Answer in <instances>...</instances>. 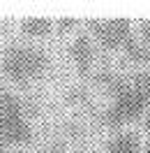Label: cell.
<instances>
[{
    "instance_id": "cell-12",
    "label": "cell",
    "mask_w": 150,
    "mask_h": 153,
    "mask_svg": "<svg viewBox=\"0 0 150 153\" xmlns=\"http://www.w3.org/2000/svg\"><path fill=\"white\" fill-rule=\"evenodd\" d=\"M143 130H146V132H150V111L143 116Z\"/></svg>"
},
{
    "instance_id": "cell-11",
    "label": "cell",
    "mask_w": 150,
    "mask_h": 153,
    "mask_svg": "<svg viewBox=\"0 0 150 153\" xmlns=\"http://www.w3.org/2000/svg\"><path fill=\"white\" fill-rule=\"evenodd\" d=\"M5 153H58V146H49L44 151H28V149H10Z\"/></svg>"
},
{
    "instance_id": "cell-7",
    "label": "cell",
    "mask_w": 150,
    "mask_h": 153,
    "mask_svg": "<svg viewBox=\"0 0 150 153\" xmlns=\"http://www.w3.org/2000/svg\"><path fill=\"white\" fill-rule=\"evenodd\" d=\"M19 30L28 37H51L56 30V21L46 19V16H32V19L21 21Z\"/></svg>"
},
{
    "instance_id": "cell-10",
    "label": "cell",
    "mask_w": 150,
    "mask_h": 153,
    "mask_svg": "<svg viewBox=\"0 0 150 153\" xmlns=\"http://www.w3.org/2000/svg\"><path fill=\"white\" fill-rule=\"evenodd\" d=\"M79 21L76 19H60V21H56V30L60 33V35H65V33H72V30H79Z\"/></svg>"
},
{
    "instance_id": "cell-9",
    "label": "cell",
    "mask_w": 150,
    "mask_h": 153,
    "mask_svg": "<svg viewBox=\"0 0 150 153\" xmlns=\"http://www.w3.org/2000/svg\"><path fill=\"white\" fill-rule=\"evenodd\" d=\"M134 33H136V39L143 42V44H150V21H139L134 26Z\"/></svg>"
},
{
    "instance_id": "cell-5",
    "label": "cell",
    "mask_w": 150,
    "mask_h": 153,
    "mask_svg": "<svg viewBox=\"0 0 150 153\" xmlns=\"http://www.w3.org/2000/svg\"><path fill=\"white\" fill-rule=\"evenodd\" d=\"M67 53L72 58L74 67L79 70V74L88 76L95 67V60H97V42L88 33H76L67 47Z\"/></svg>"
},
{
    "instance_id": "cell-2",
    "label": "cell",
    "mask_w": 150,
    "mask_h": 153,
    "mask_svg": "<svg viewBox=\"0 0 150 153\" xmlns=\"http://www.w3.org/2000/svg\"><path fill=\"white\" fill-rule=\"evenodd\" d=\"M35 139L28 105L0 81V153L23 149Z\"/></svg>"
},
{
    "instance_id": "cell-8",
    "label": "cell",
    "mask_w": 150,
    "mask_h": 153,
    "mask_svg": "<svg viewBox=\"0 0 150 153\" xmlns=\"http://www.w3.org/2000/svg\"><path fill=\"white\" fill-rule=\"evenodd\" d=\"M125 53V60L132 63V65H139L141 70H150V44H143L134 37L129 47L122 51Z\"/></svg>"
},
{
    "instance_id": "cell-13",
    "label": "cell",
    "mask_w": 150,
    "mask_h": 153,
    "mask_svg": "<svg viewBox=\"0 0 150 153\" xmlns=\"http://www.w3.org/2000/svg\"><path fill=\"white\" fill-rule=\"evenodd\" d=\"M143 153H150V142H148V144H143Z\"/></svg>"
},
{
    "instance_id": "cell-4",
    "label": "cell",
    "mask_w": 150,
    "mask_h": 153,
    "mask_svg": "<svg viewBox=\"0 0 150 153\" xmlns=\"http://www.w3.org/2000/svg\"><path fill=\"white\" fill-rule=\"evenodd\" d=\"M85 33L106 51H125L129 47L136 33H134V23L127 19H93L85 21Z\"/></svg>"
},
{
    "instance_id": "cell-6",
    "label": "cell",
    "mask_w": 150,
    "mask_h": 153,
    "mask_svg": "<svg viewBox=\"0 0 150 153\" xmlns=\"http://www.w3.org/2000/svg\"><path fill=\"white\" fill-rule=\"evenodd\" d=\"M104 153H143V144L134 130H118L106 142Z\"/></svg>"
},
{
    "instance_id": "cell-1",
    "label": "cell",
    "mask_w": 150,
    "mask_h": 153,
    "mask_svg": "<svg viewBox=\"0 0 150 153\" xmlns=\"http://www.w3.org/2000/svg\"><path fill=\"white\" fill-rule=\"evenodd\" d=\"M95 81L111 100L102 114L106 128L118 132L122 125L134 123L150 111V70H136L129 74L102 70Z\"/></svg>"
},
{
    "instance_id": "cell-3",
    "label": "cell",
    "mask_w": 150,
    "mask_h": 153,
    "mask_svg": "<svg viewBox=\"0 0 150 153\" xmlns=\"http://www.w3.org/2000/svg\"><path fill=\"white\" fill-rule=\"evenodd\" d=\"M51 67V56L42 47L35 44H23V42H12L2 51L0 70L7 81L16 86H28L37 81L49 72Z\"/></svg>"
}]
</instances>
